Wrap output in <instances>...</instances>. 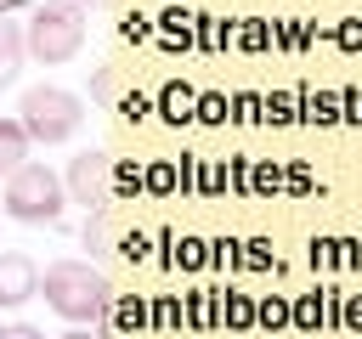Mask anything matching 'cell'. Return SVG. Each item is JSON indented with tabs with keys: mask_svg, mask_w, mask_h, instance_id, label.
Returning a JSON list of instances; mask_svg holds the SVG:
<instances>
[{
	"mask_svg": "<svg viewBox=\"0 0 362 339\" xmlns=\"http://www.w3.org/2000/svg\"><path fill=\"white\" fill-rule=\"evenodd\" d=\"M40 294L57 316L68 322H102L113 305V282L90 266V260H51L40 271Z\"/></svg>",
	"mask_w": 362,
	"mask_h": 339,
	"instance_id": "obj_1",
	"label": "cell"
},
{
	"mask_svg": "<svg viewBox=\"0 0 362 339\" xmlns=\"http://www.w3.org/2000/svg\"><path fill=\"white\" fill-rule=\"evenodd\" d=\"M79 45H85V6H79V0H45V6L28 11V23H23V51H28L34 62H45V68L74 62Z\"/></svg>",
	"mask_w": 362,
	"mask_h": 339,
	"instance_id": "obj_2",
	"label": "cell"
},
{
	"mask_svg": "<svg viewBox=\"0 0 362 339\" xmlns=\"http://www.w3.org/2000/svg\"><path fill=\"white\" fill-rule=\"evenodd\" d=\"M17 124L28 130V141L57 147V141H68L85 124V102L74 90H62V85H28L17 96Z\"/></svg>",
	"mask_w": 362,
	"mask_h": 339,
	"instance_id": "obj_3",
	"label": "cell"
},
{
	"mask_svg": "<svg viewBox=\"0 0 362 339\" xmlns=\"http://www.w3.org/2000/svg\"><path fill=\"white\" fill-rule=\"evenodd\" d=\"M62 203H68V186L57 170H45L40 158H28L17 175H6V215L23 220V226H51L62 220Z\"/></svg>",
	"mask_w": 362,
	"mask_h": 339,
	"instance_id": "obj_4",
	"label": "cell"
},
{
	"mask_svg": "<svg viewBox=\"0 0 362 339\" xmlns=\"http://www.w3.org/2000/svg\"><path fill=\"white\" fill-rule=\"evenodd\" d=\"M107 181H113V158L107 153H79L68 164V181L62 186H68V203H85L90 209V203L107 198Z\"/></svg>",
	"mask_w": 362,
	"mask_h": 339,
	"instance_id": "obj_5",
	"label": "cell"
},
{
	"mask_svg": "<svg viewBox=\"0 0 362 339\" xmlns=\"http://www.w3.org/2000/svg\"><path fill=\"white\" fill-rule=\"evenodd\" d=\"M34 294H40V266H34L28 254L6 249V254H0V305H23V299H34Z\"/></svg>",
	"mask_w": 362,
	"mask_h": 339,
	"instance_id": "obj_6",
	"label": "cell"
},
{
	"mask_svg": "<svg viewBox=\"0 0 362 339\" xmlns=\"http://www.w3.org/2000/svg\"><path fill=\"white\" fill-rule=\"evenodd\" d=\"M28 147H34V141H28V130H23L17 119H0V181H6V175H17V170L28 164Z\"/></svg>",
	"mask_w": 362,
	"mask_h": 339,
	"instance_id": "obj_7",
	"label": "cell"
},
{
	"mask_svg": "<svg viewBox=\"0 0 362 339\" xmlns=\"http://www.w3.org/2000/svg\"><path fill=\"white\" fill-rule=\"evenodd\" d=\"M17 62H23V23H0V85L17 79Z\"/></svg>",
	"mask_w": 362,
	"mask_h": 339,
	"instance_id": "obj_8",
	"label": "cell"
},
{
	"mask_svg": "<svg viewBox=\"0 0 362 339\" xmlns=\"http://www.w3.org/2000/svg\"><path fill=\"white\" fill-rule=\"evenodd\" d=\"M85 243H90V249H107V243H113V220H107V215H90V220H85Z\"/></svg>",
	"mask_w": 362,
	"mask_h": 339,
	"instance_id": "obj_9",
	"label": "cell"
},
{
	"mask_svg": "<svg viewBox=\"0 0 362 339\" xmlns=\"http://www.w3.org/2000/svg\"><path fill=\"white\" fill-rule=\"evenodd\" d=\"M187 107H192V90H181V85H170V90H164V113H170V119L181 124V119H187Z\"/></svg>",
	"mask_w": 362,
	"mask_h": 339,
	"instance_id": "obj_10",
	"label": "cell"
},
{
	"mask_svg": "<svg viewBox=\"0 0 362 339\" xmlns=\"http://www.w3.org/2000/svg\"><path fill=\"white\" fill-rule=\"evenodd\" d=\"M147 186H153V192H170V186H175V170H170V164H153V170H147Z\"/></svg>",
	"mask_w": 362,
	"mask_h": 339,
	"instance_id": "obj_11",
	"label": "cell"
},
{
	"mask_svg": "<svg viewBox=\"0 0 362 339\" xmlns=\"http://www.w3.org/2000/svg\"><path fill=\"white\" fill-rule=\"evenodd\" d=\"M283 316H288V311H283V299H266V305H260V322H266V328H277Z\"/></svg>",
	"mask_w": 362,
	"mask_h": 339,
	"instance_id": "obj_12",
	"label": "cell"
},
{
	"mask_svg": "<svg viewBox=\"0 0 362 339\" xmlns=\"http://www.w3.org/2000/svg\"><path fill=\"white\" fill-rule=\"evenodd\" d=\"M0 339H45V333L28 328V322H11V328H0Z\"/></svg>",
	"mask_w": 362,
	"mask_h": 339,
	"instance_id": "obj_13",
	"label": "cell"
},
{
	"mask_svg": "<svg viewBox=\"0 0 362 339\" xmlns=\"http://www.w3.org/2000/svg\"><path fill=\"white\" fill-rule=\"evenodd\" d=\"M57 339H96L90 328H74V333H57Z\"/></svg>",
	"mask_w": 362,
	"mask_h": 339,
	"instance_id": "obj_14",
	"label": "cell"
}]
</instances>
